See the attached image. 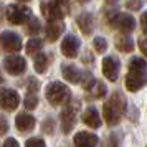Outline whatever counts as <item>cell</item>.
<instances>
[{
  "label": "cell",
  "instance_id": "6da1fadb",
  "mask_svg": "<svg viewBox=\"0 0 147 147\" xmlns=\"http://www.w3.org/2000/svg\"><path fill=\"white\" fill-rule=\"evenodd\" d=\"M126 111V99L119 93H114L109 101L104 104V119L109 126H116L119 122L121 116Z\"/></svg>",
  "mask_w": 147,
  "mask_h": 147
},
{
  "label": "cell",
  "instance_id": "7a4b0ae2",
  "mask_svg": "<svg viewBox=\"0 0 147 147\" xmlns=\"http://www.w3.org/2000/svg\"><path fill=\"white\" fill-rule=\"evenodd\" d=\"M47 99L50 104L53 106H58V104H66L69 98H71V93H69V88H66V84H63L60 81H53L47 86Z\"/></svg>",
  "mask_w": 147,
  "mask_h": 147
},
{
  "label": "cell",
  "instance_id": "3957f363",
  "mask_svg": "<svg viewBox=\"0 0 147 147\" xmlns=\"http://www.w3.org/2000/svg\"><path fill=\"white\" fill-rule=\"evenodd\" d=\"M80 101H71L69 104H66V107L61 111V129L63 132L68 134L73 131L76 119H78V111H80Z\"/></svg>",
  "mask_w": 147,
  "mask_h": 147
},
{
  "label": "cell",
  "instance_id": "277c9868",
  "mask_svg": "<svg viewBox=\"0 0 147 147\" xmlns=\"http://www.w3.org/2000/svg\"><path fill=\"white\" fill-rule=\"evenodd\" d=\"M107 20H109V23L114 28H117L122 33H129V32H132L136 28V20L132 18V15H129V13H117L116 12V13L109 15Z\"/></svg>",
  "mask_w": 147,
  "mask_h": 147
},
{
  "label": "cell",
  "instance_id": "5b68a950",
  "mask_svg": "<svg viewBox=\"0 0 147 147\" xmlns=\"http://www.w3.org/2000/svg\"><path fill=\"white\" fill-rule=\"evenodd\" d=\"M32 17V10L23 5H8L7 7V20L13 25H23Z\"/></svg>",
  "mask_w": 147,
  "mask_h": 147
},
{
  "label": "cell",
  "instance_id": "8992f818",
  "mask_svg": "<svg viewBox=\"0 0 147 147\" xmlns=\"http://www.w3.org/2000/svg\"><path fill=\"white\" fill-rule=\"evenodd\" d=\"M0 40H2V48H3V51H7V53L15 55V51H18L22 48V38H20L18 33L3 32L2 36H0Z\"/></svg>",
  "mask_w": 147,
  "mask_h": 147
},
{
  "label": "cell",
  "instance_id": "52a82bcc",
  "mask_svg": "<svg viewBox=\"0 0 147 147\" xmlns=\"http://www.w3.org/2000/svg\"><path fill=\"white\" fill-rule=\"evenodd\" d=\"M3 68L10 74H22L27 68V63H25V58H22L18 55H8L3 60Z\"/></svg>",
  "mask_w": 147,
  "mask_h": 147
},
{
  "label": "cell",
  "instance_id": "ba28073f",
  "mask_svg": "<svg viewBox=\"0 0 147 147\" xmlns=\"http://www.w3.org/2000/svg\"><path fill=\"white\" fill-rule=\"evenodd\" d=\"M78 50H80V40L74 35H66L61 41V53L66 58H74L78 56Z\"/></svg>",
  "mask_w": 147,
  "mask_h": 147
},
{
  "label": "cell",
  "instance_id": "9c48e42d",
  "mask_svg": "<svg viewBox=\"0 0 147 147\" xmlns=\"http://www.w3.org/2000/svg\"><path fill=\"white\" fill-rule=\"evenodd\" d=\"M0 101H2V107L5 111H13L17 109V106L20 104V96L17 91L13 89H2V96H0Z\"/></svg>",
  "mask_w": 147,
  "mask_h": 147
},
{
  "label": "cell",
  "instance_id": "30bf717a",
  "mask_svg": "<svg viewBox=\"0 0 147 147\" xmlns=\"http://www.w3.org/2000/svg\"><path fill=\"white\" fill-rule=\"evenodd\" d=\"M119 61L114 56H106L102 60V74L106 76L109 81H116L117 74H119Z\"/></svg>",
  "mask_w": 147,
  "mask_h": 147
},
{
  "label": "cell",
  "instance_id": "8fae6325",
  "mask_svg": "<svg viewBox=\"0 0 147 147\" xmlns=\"http://www.w3.org/2000/svg\"><path fill=\"white\" fill-rule=\"evenodd\" d=\"M41 8H43V15H45V17H47L50 22H60L61 18L66 15L65 8L60 7V5H56L55 2L43 3V5H41Z\"/></svg>",
  "mask_w": 147,
  "mask_h": 147
},
{
  "label": "cell",
  "instance_id": "7c38bea8",
  "mask_svg": "<svg viewBox=\"0 0 147 147\" xmlns=\"http://www.w3.org/2000/svg\"><path fill=\"white\" fill-rule=\"evenodd\" d=\"M147 84V71L144 73H129L126 78V88L129 91H139L142 86Z\"/></svg>",
  "mask_w": 147,
  "mask_h": 147
},
{
  "label": "cell",
  "instance_id": "4fadbf2b",
  "mask_svg": "<svg viewBox=\"0 0 147 147\" xmlns=\"http://www.w3.org/2000/svg\"><path fill=\"white\" fill-rule=\"evenodd\" d=\"M35 117L32 114H27V113H20L15 119V126L20 132H30L35 129Z\"/></svg>",
  "mask_w": 147,
  "mask_h": 147
},
{
  "label": "cell",
  "instance_id": "5bb4252c",
  "mask_svg": "<svg viewBox=\"0 0 147 147\" xmlns=\"http://www.w3.org/2000/svg\"><path fill=\"white\" fill-rule=\"evenodd\" d=\"M98 144V136L86 131H81L74 136V146L76 147H96Z\"/></svg>",
  "mask_w": 147,
  "mask_h": 147
},
{
  "label": "cell",
  "instance_id": "9a60e30c",
  "mask_svg": "<svg viewBox=\"0 0 147 147\" xmlns=\"http://www.w3.org/2000/svg\"><path fill=\"white\" fill-rule=\"evenodd\" d=\"M83 122L86 124V126L93 127V129H98L101 127V117H99V113H98V109L94 106H89L84 111L83 114Z\"/></svg>",
  "mask_w": 147,
  "mask_h": 147
},
{
  "label": "cell",
  "instance_id": "2e32d148",
  "mask_svg": "<svg viewBox=\"0 0 147 147\" xmlns=\"http://www.w3.org/2000/svg\"><path fill=\"white\" fill-rule=\"evenodd\" d=\"M61 73H63V76H65L69 83H73V84H78V83L83 81V78H81L83 73H81L74 65H61Z\"/></svg>",
  "mask_w": 147,
  "mask_h": 147
},
{
  "label": "cell",
  "instance_id": "e0dca14e",
  "mask_svg": "<svg viewBox=\"0 0 147 147\" xmlns=\"http://www.w3.org/2000/svg\"><path fill=\"white\" fill-rule=\"evenodd\" d=\"M76 23H78L80 30L84 35H91L93 33V15L91 13H88V12L81 13L80 17L76 18Z\"/></svg>",
  "mask_w": 147,
  "mask_h": 147
},
{
  "label": "cell",
  "instance_id": "ac0fdd59",
  "mask_svg": "<svg viewBox=\"0 0 147 147\" xmlns=\"http://www.w3.org/2000/svg\"><path fill=\"white\" fill-rule=\"evenodd\" d=\"M63 32H65V25L61 22H50L47 25V38L50 41L58 40Z\"/></svg>",
  "mask_w": 147,
  "mask_h": 147
},
{
  "label": "cell",
  "instance_id": "d6986e66",
  "mask_svg": "<svg viewBox=\"0 0 147 147\" xmlns=\"http://www.w3.org/2000/svg\"><path fill=\"white\" fill-rule=\"evenodd\" d=\"M116 48L122 51V53H131L134 50V41L131 36H127V35H122V36H117L116 38Z\"/></svg>",
  "mask_w": 147,
  "mask_h": 147
},
{
  "label": "cell",
  "instance_id": "ffe728a7",
  "mask_svg": "<svg viewBox=\"0 0 147 147\" xmlns=\"http://www.w3.org/2000/svg\"><path fill=\"white\" fill-rule=\"evenodd\" d=\"M147 71V65L142 58H132L129 61V73H144Z\"/></svg>",
  "mask_w": 147,
  "mask_h": 147
},
{
  "label": "cell",
  "instance_id": "44dd1931",
  "mask_svg": "<svg viewBox=\"0 0 147 147\" xmlns=\"http://www.w3.org/2000/svg\"><path fill=\"white\" fill-rule=\"evenodd\" d=\"M48 68V58L45 53L35 55V71L36 73H45Z\"/></svg>",
  "mask_w": 147,
  "mask_h": 147
},
{
  "label": "cell",
  "instance_id": "7402d4cb",
  "mask_svg": "<svg viewBox=\"0 0 147 147\" xmlns=\"http://www.w3.org/2000/svg\"><path fill=\"white\" fill-rule=\"evenodd\" d=\"M41 48H43V41L40 38H32V40H28L27 43V53H36V51H40Z\"/></svg>",
  "mask_w": 147,
  "mask_h": 147
},
{
  "label": "cell",
  "instance_id": "603a6c76",
  "mask_svg": "<svg viewBox=\"0 0 147 147\" xmlns=\"http://www.w3.org/2000/svg\"><path fill=\"white\" fill-rule=\"evenodd\" d=\"M38 104V98H36V94L35 93H28L25 96V107L27 109H35Z\"/></svg>",
  "mask_w": 147,
  "mask_h": 147
},
{
  "label": "cell",
  "instance_id": "cb8c5ba5",
  "mask_svg": "<svg viewBox=\"0 0 147 147\" xmlns=\"http://www.w3.org/2000/svg\"><path fill=\"white\" fill-rule=\"evenodd\" d=\"M94 48H96V51H98V53H104V51H106V48H107L106 38H102V36L94 38Z\"/></svg>",
  "mask_w": 147,
  "mask_h": 147
},
{
  "label": "cell",
  "instance_id": "d4e9b609",
  "mask_svg": "<svg viewBox=\"0 0 147 147\" xmlns=\"http://www.w3.org/2000/svg\"><path fill=\"white\" fill-rule=\"evenodd\" d=\"M91 91H93L94 98H102V96L106 94V86H104L102 83H99V81H96V84H94V88Z\"/></svg>",
  "mask_w": 147,
  "mask_h": 147
},
{
  "label": "cell",
  "instance_id": "484cf974",
  "mask_svg": "<svg viewBox=\"0 0 147 147\" xmlns=\"http://www.w3.org/2000/svg\"><path fill=\"white\" fill-rule=\"evenodd\" d=\"M27 32L32 33V35L38 33V32H40V22L36 20V18H32L30 23H27Z\"/></svg>",
  "mask_w": 147,
  "mask_h": 147
},
{
  "label": "cell",
  "instance_id": "4316f807",
  "mask_svg": "<svg viewBox=\"0 0 147 147\" xmlns=\"http://www.w3.org/2000/svg\"><path fill=\"white\" fill-rule=\"evenodd\" d=\"M25 147H47L45 146V140L40 139V137H32V139L27 140Z\"/></svg>",
  "mask_w": 147,
  "mask_h": 147
},
{
  "label": "cell",
  "instance_id": "83f0119b",
  "mask_svg": "<svg viewBox=\"0 0 147 147\" xmlns=\"http://www.w3.org/2000/svg\"><path fill=\"white\" fill-rule=\"evenodd\" d=\"M142 3H144V0H127L126 7L129 8V10L136 12V10H140V8H142Z\"/></svg>",
  "mask_w": 147,
  "mask_h": 147
},
{
  "label": "cell",
  "instance_id": "f1b7e54d",
  "mask_svg": "<svg viewBox=\"0 0 147 147\" xmlns=\"http://www.w3.org/2000/svg\"><path fill=\"white\" fill-rule=\"evenodd\" d=\"M27 84H28L27 91H30V93H35V91L38 89V83H36V80H35V78H30Z\"/></svg>",
  "mask_w": 147,
  "mask_h": 147
},
{
  "label": "cell",
  "instance_id": "f546056e",
  "mask_svg": "<svg viewBox=\"0 0 147 147\" xmlns=\"http://www.w3.org/2000/svg\"><path fill=\"white\" fill-rule=\"evenodd\" d=\"M139 48H140V51L147 56V36H144V38L139 40Z\"/></svg>",
  "mask_w": 147,
  "mask_h": 147
},
{
  "label": "cell",
  "instance_id": "4dcf8cb0",
  "mask_svg": "<svg viewBox=\"0 0 147 147\" xmlns=\"http://www.w3.org/2000/svg\"><path fill=\"white\" fill-rule=\"evenodd\" d=\"M3 147H20V146H18V142H17L13 137H8V139H5V142H3Z\"/></svg>",
  "mask_w": 147,
  "mask_h": 147
},
{
  "label": "cell",
  "instance_id": "1f68e13d",
  "mask_svg": "<svg viewBox=\"0 0 147 147\" xmlns=\"http://www.w3.org/2000/svg\"><path fill=\"white\" fill-rule=\"evenodd\" d=\"M140 25H142V30H144V33L147 36V12H144L140 15Z\"/></svg>",
  "mask_w": 147,
  "mask_h": 147
},
{
  "label": "cell",
  "instance_id": "d6a6232c",
  "mask_svg": "<svg viewBox=\"0 0 147 147\" xmlns=\"http://www.w3.org/2000/svg\"><path fill=\"white\" fill-rule=\"evenodd\" d=\"M53 127H55V122L51 119H48L47 122H45V132H51V131H53Z\"/></svg>",
  "mask_w": 147,
  "mask_h": 147
},
{
  "label": "cell",
  "instance_id": "836d02e7",
  "mask_svg": "<svg viewBox=\"0 0 147 147\" xmlns=\"http://www.w3.org/2000/svg\"><path fill=\"white\" fill-rule=\"evenodd\" d=\"M107 144H109L107 147H117L119 140H117V137H116V136H111V137H109V140H107Z\"/></svg>",
  "mask_w": 147,
  "mask_h": 147
},
{
  "label": "cell",
  "instance_id": "e575fe53",
  "mask_svg": "<svg viewBox=\"0 0 147 147\" xmlns=\"http://www.w3.org/2000/svg\"><path fill=\"white\" fill-rule=\"evenodd\" d=\"M51 2H55L56 5H60V7H63V8L68 5V0H51Z\"/></svg>",
  "mask_w": 147,
  "mask_h": 147
},
{
  "label": "cell",
  "instance_id": "d590c367",
  "mask_svg": "<svg viewBox=\"0 0 147 147\" xmlns=\"http://www.w3.org/2000/svg\"><path fill=\"white\" fill-rule=\"evenodd\" d=\"M2 134L7 132V121H5V117H2V131H0Z\"/></svg>",
  "mask_w": 147,
  "mask_h": 147
},
{
  "label": "cell",
  "instance_id": "8d00e7d4",
  "mask_svg": "<svg viewBox=\"0 0 147 147\" xmlns=\"http://www.w3.org/2000/svg\"><path fill=\"white\" fill-rule=\"evenodd\" d=\"M107 3H111V5H114V3H116V2H117V0H106Z\"/></svg>",
  "mask_w": 147,
  "mask_h": 147
},
{
  "label": "cell",
  "instance_id": "74e56055",
  "mask_svg": "<svg viewBox=\"0 0 147 147\" xmlns=\"http://www.w3.org/2000/svg\"><path fill=\"white\" fill-rule=\"evenodd\" d=\"M81 2H86V0H81Z\"/></svg>",
  "mask_w": 147,
  "mask_h": 147
}]
</instances>
